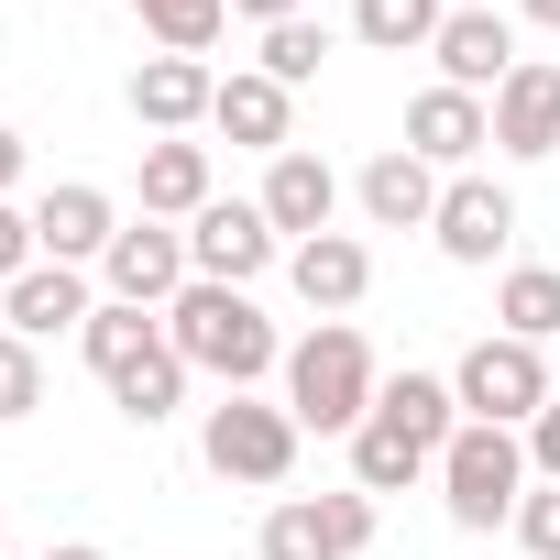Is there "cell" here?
<instances>
[{"instance_id": "obj_4", "label": "cell", "mask_w": 560, "mask_h": 560, "mask_svg": "<svg viewBox=\"0 0 560 560\" xmlns=\"http://www.w3.org/2000/svg\"><path fill=\"white\" fill-rule=\"evenodd\" d=\"M298 418H287V396H220L209 418H198V462L220 472V483H253V494H275L298 472Z\"/></svg>"}, {"instance_id": "obj_23", "label": "cell", "mask_w": 560, "mask_h": 560, "mask_svg": "<svg viewBox=\"0 0 560 560\" xmlns=\"http://www.w3.org/2000/svg\"><path fill=\"white\" fill-rule=\"evenodd\" d=\"M494 330L505 341H560V264H505V287H494Z\"/></svg>"}, {"instance_id": "obj_34", "label": "cell", "mask_w": 560, "mask_h": 560, "mask_svg": "<svg viewBox=\"0 0 560 560\" xmlns=\"http://www.w3.org/2000/svg\"><path fill=\"white\" fill-rule=\"evenodd\" d=\"M45 560H110V549H100V538H56Z\"/></svg>"}, {"instance_id": "obj_21", "label": "cell", "mask_w": 560, "mask_h": 560, "mask_svg": "<svg viewBox=\"0 0 560 560\" xmlns=\"http://www.w3.org/2000/svg\"><path fill=\"white\" fill-rule=\"evenodd\" d=\"M374 418L385 429H407L429 462L462 440V396H451V374H385V396H374Z\"/></svg>"}, {"instance_id": "obj_9", "label": "cell", "mask_w": 560, "mask_h": 560, "mask_svg": "<svg viewBox=\"0 0 560 560\" xmlns=\"http://www.w3.org/2000/svg\"><path fill=\"white\" fill-rule=\"evenodd\" d=\"M494 143V100H472V89H418L407 100V154L418 165H440V176H472V154Z\"/></svg>"}, {"instance_id": "obj_28", "label": "cell", "mask_w": 560, "mask_h": 560, "mask_svg": "<svg viewBox=\"0 0 560 560\" xmlns=\"http://www.w3.org/2000/svg\"><path fill=\"white\" fill-rule=\"evenodd\" d=\"M34 407H45V352H34L23 330H0V429L34 418Z\"/></svg>"}, {"instance_id": "obj_24", "label": "cell", "mask_w": 560, "mask_h": 560, "mask_svg": "<svg viewBox=\"0 0 560 560\" xmlns=\"http://www.w3.org/2000/svg\"><path fill=\"white\" fill-rule=\"evenodd\" d=\"M352 483H363V494H407V483H440V462H429L407 429L363 418V429H352Z\"/></svg>"}, {"instance_id": "obj_10", "label": "cell", "mask_w": 560, "mask_h": 560, "mask_svg": "<svg viewBox=\"0 0 560 560\" xmlns=\"http://www.w3.org/2000/svg\"><path fill=\"white\" fill-rule=\"evenodd\" d=\"M121 100H132V121H143L154 143H187V132L209 121V100H220V78H209V56H143Z\"/></svg>"}, {"instance_id": "obj_12", "label": "cell", "mask_w": 560, "mask_h": 560, "mask_svg": "<svg viewBox=\"0 0 560 560\" xmlns=\"http://www.w3.org/2000/svg\"><path fill=\"white\" fill-rule=\"evenodd\" d=\"M34 242H45V264H100L121 242V198L89 187V176H67V187L34 198Z\"/></svg>"}, {"instance_id": "obj_33", "label": "cell", "mask_w": 560, "mask_h": 560, "mask_svg": "<svg viewBox=\"0 0 560 560\" xmlns=\"http://www.w3.org/2000/svg\"><path fill=\"white\" fill-rule=\"evenodd\" d=\"M12 176H23V132L0 121V198H12Z\"/></svg>"}, {"instance_id": "obj_18", "label": "cell", "mask_w": 560, "mask_h": 560, "mask_svg": "<svg viewBox=\"0 0 560 560\" xmlns=\"http://www.w3.org/2000/svg\"><path fill=\"white\" fill-rule=\"evenodd\" d=\"M264 220L287 231V242H319V231L341 220V176H330V154H308V143L275 154V165H264Z\"/></svg>"}, {"instance_id": "obj_32", "label": "cell", "mask_w": 560, "mask_h": 560, "mask_svg": "<svg viewBox=\"0 0 560 560\" xmlns=\"http://www.w3.org/2000/svg\"><path fill=\"white\" fill-rule=\"evenodd\" d=\"M231 12H242L253 34H275V23H298V12H308V0H231Z\"/></svg>"}, {"instance_id": "obj_6", "label": "cell", "mask_w": 560, "mask_h": 560, "mask_svg": "<svg viewBox=\"0 0 560 560\" xmlns=\"http://www.w3.org/2000/svg\"><path fill=\"white\" fill-rule=\"evenodd\" d=\"M253 549L264 560H363L374 549V494L363 483L352 494H287V505H264Z\"/></svg>"}, {"instance_id": "obj_36", "label": "cell", "mask_w": 560, "mask_h": 560, "mask_svg": "<svg viewBox=\"0 0 560 560\" xmlns=\"http://www.w3.org/2000/svg\"><path fill=\"white\" fill-rule=\"evenodd\" d=\"M451 12H505V0H451Z\"/></svg>"}, {"instance_id": "obj_29", "label": "cell", "mask_w": 560, "mask_h": 560, "mask_svg": "<svg viewBox=\"0 0 560 560\" xmlns=\"http://www.w3.org/2000/svg\"><path fill=\"white\" fill-rule=\"evenodd\" d=\"M516 549H527V560H560V483H527V505H516Z\"/></svg>"}, {"instance_id": "obj_14", "label": "cell", "mask_w": 560, "mask_h": 560, "mask_svg": "<svg viewBox=\"0 0 560 560\" xmlns=\"http://www.w3.org/2000/svg\"><path fill=\"white\" fill-rule=\"evenodd\" d=\"M494 154H516V165L560 154V67L549 56H516V78L494 89Z\"/></svg>"}, {"instance_id": "obj_2", "label": "cell", "mask_w": 560, "mask_h": 560, "mask_svg": "<svg viewBox=\"0 0 560 560\" xmlns=\"http://www.w3.org/2000/svg\"><path fill=\"white\" fill-rule=\"evenodd\" d=\"M374 396H385V374H374V352H363L352 319H319L308 341H287V418H298V429L352 440V429L374 418Z\"/></svg>"}, {"instance_id": "obj_1", "label": "cell", "mask_w": 560, "mask_h": 560, "mask_svg": "<svg viewBox=\"0 0 560 560\" xmlns=\"http://www.w3.org/2000/svg\"><path fill=\"white\" fill-rule=\"evenodd\" d=\"M165 341L187 352V374H220L231 396H253L264 374H287V341H275V319L253 308V287H187L165 308Z\"/></svg>"}, {"instance_id": "obj_27", "label": "cell", "mask_w": 560, "mask_h": 560, "mask_svg": "<svg viewBox=\"0 0 560 560\" xmlns=\"http://www.w3.org/2000/svg\"><path fill=\"white\" fill-rule=\"evenodd\" d=\"M253 67H264V78H275V89H308V78H319V67H330V23H308V12H298V23H275V34H264V56H253Z\"/></svg>"}, {"instance_id": "obj_3", "label": "cell", "mask_w": 560, "mask_h": 560, "mask_svg": "<svg viewBox=\"0 0 560 560\" xmlns=\"http://www.w3.org/2000/svg\"><path fill=\"white\" fill-rule=\"evenodd\" d=\"M527 429H483V418H462V440L440 451V505H451V527H516V505H527Z\"/></svg>"}, {"instance_id": "obj_8", "label": "cell", "mask_w": 560, "mask_h": 560, "mask_svg": "<svg viewBox=\"0 0 560 560\" xmlns=\"http://www.w3.org/2000/svg\"><path fill=\"white\" fill-rule=\"evenodd\" d=\"M187 264H198V287H253L264 264H287V231L264 220V198H209L187 220Z\"/></svg>"}, {"instance_id": "obj_17", "label": "cell", "mask_w": 560, "mask_h": 560, "mask_svg": "<svg viewBox=\"0 0 560 560\" xmlns=\"http://www.w3.org/2000/svg\"><path fill=\"white\" fill-rule=\"evenodd\" d=\"M287 287L319 308V319H341V308H363L374 298V253L352 242V231H319V242H287Z\"/></svg>"}, {"instance_id": "obj_15", "label": "cell", "mask_w": 560, "mask_h": 560, "mask_svg": "<svg viewBox=\"0 0 560 560\" xmlns=\"http://www.w3.org/2000/svg\"><path fill=\"white\" fill-rule=\"evenodd\" d=\"M429 56H440V89H472V100H494V89L516 78V23H505V12H451Z\"/></svg>"}, {"instance_id": "obj_35", "label": "cell", "mask_w": 560, "mask_h": 560, "mask_svg": "<svg viewBox=\"0 0 560 560\" xmlns=\"http://www.w3.org/2000/svg\"><path fill=\"white\" fill-rule=\"evenodd\" d=\"M516 12H527V23H538V34H560V0H516Z\"/></svg>"}, {"instance_id": "obj_37", "label": "cell", "mask_w": 560, "mask_h": 560, "mask_svg": "<svg viewBox=\"0 0 560 560\" xmlns=\"http://www.w3.org/2000/svg\"><path fill=\"white\" fill-rule=\"evenodd\" d=\"M0 527H12V516H0Z\"/></svg>"}, {"instance_id": "obj_31", "label": "cell", "mask_w": 560, "mask_h": 560, "mask_svg": "<svg viewBox=\"0 0 560 560\" xmlns=\"http://www.w3.org/2000/svg\"><path fill=\"white\" fill-rule=\"evenodd\" d=\"M527 472H538V483H560V396L527 418Z\"/></svg>"}, {"instance_id": "obj_30", "label": "cell", "mask_w": 560, "mask_h": 560, "mask_svg": "<svg viewBox=\"0 0 560 560\" xmlns=\"http://www.w3.org/2000/svg\"><path fill=\"white\" fill-rule=\"evenodd\" d=\"M34 264H45V242H34V209H12V198H0V287H23Z\"/></svg>"}, {"instance_id": "obj_22", "label": "cell", "mask_w": 560, "mask_h": 560, "mask_svg": "<svg viewBox=\"0 0 560 560\" xmlns=\"http://www.w3.org/2000/svg\"><path fill=\"white\" fill-rule=\"evenodd\" d=\"M209 198V143H143V220H198Z\"/></svg>"}, {"instance_id": "obj_11", "label": "cell", "mask_w": 560, "mask_h": 560, "mask_svg": "<svg viewBox=\"0 0 560 560\" xmlns=\"http://www.w3.org/2000/svg\"><path fill=\"white\" fill-rule=\"evenodd\" d=\"M209 132H231L242 154H298V89H275L264 67H231L220 78V100H209Z\"/></svg>"}, {"instance_id": "obj_7", "label": "cell", "mask_w": 560, "mask_h": 560, "mask_svg": "<svg viewBox=\"0 0 560 560\" xmlns=\"http://www.w3.org/2000/svg\"><path fill=\"white\" fill-rule=\"evenodd\" d=\"M100 287L121 298V308H176L187 287H198V264H187V231L176 220H121V242L100 253Z\"/></svg>"}, {"instance_id": "obj_13", "label": "cell", "mask_w": 560, "mask_h": 560, "mask_svg": "<svg viewBox=\"0 0 560 560\" xmlns=\"http://www.w3.org/2000/svg\"><path fill=\"white\" fill-rule=\"evenodd\" d=\"M429 242H440L451 264H494V253L516 242V198H505L494 176H451V187H440V220H429Z\"/></svg>"}, {"instance_id": "obj_19", "label": "cell", "mask_w": 560, "mask_h": 560, "mask_svg": "<svg viewBox=\"0 0 560 560\" xmlns=\"http://www.w3.org/2000/svg\"><path fill=\"white\" fill-rule=\"evenodd\" d=\"M89 264H34L23 287H0V330H23V341H56V330H89Z\"/></svg>"}, {"instance_id": "obj_16", "label": "cell", "mask_w": 560, "mask_h": 560, "mask_svg": "<svg viewBox=\"0 0 560 560\" xmlns=\"http://www.w3.org/2000/svg\"><path fill=\"white\" fill-rule=\"evenodd\" d=\"M440 187H451V176H440V165H418L407 143H385V154L352 176V198H363V220H374V231H429V220H440Z\"/></svg>"}, {"instance_id": "obj_5", "label": "cell", "mask_w": 560, "mask_h": 560, "mask_svg": "<svg viewBox=\"0 0 560 560\" xmlns=\"http://www.w3.org/2000/svg\"><path fill=\"white\" fill-rule=\"evenodd\" d=\"M451 396H462V418H483V429H527L560 385H549V352L538 341H505V330H483L462 363H451Z\"/></svg>"}, {"instance_id": "obj_25", "label": "cell", "mask_w": 560, "mask_h": 560, "mask_svg": "<svg viewBox=\"0 0 560 560\" xmlns=\"http://www.w3.org/2000/svg\"><path fill=\"white\" fill-rule=\"evenodd\" d=\"M440 23H451V0H352V34L374 56H429Z\"/></svg>"}, {"instance_id": "obj_20", "label": "cell", "mask_w": 560, "mask_h": 560, "mask_svg": "<svg viewBox=\"0 0 560 560\" xmlns=\"http://www.w3.org/2000/svg\"><path fill=\"white\" fill-rule=\"evenodd\" d=\"M110 407H121L132 429H165V418L187 407V352H176V341L154 330V341H143V352H132V363L110 374Z\"/></svg>"}, {"instance_id": "obj_26", "label": "cell", "mask_w": 560, "mask_h": 560, "mask_svg": "<svg viewBox=\"0 0 560 560\" xmlns=\"http://www.w3.org/2000/svg\"><path fill=\"white\" fill-rule=\"evenodd\" d=\"M132 23L165 45V56H209L231 34V0H132Z\"/></svg>"}]
</instances>
